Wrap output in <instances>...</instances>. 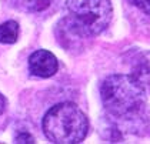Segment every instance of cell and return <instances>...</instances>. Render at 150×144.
<instances>
[{"label": "cell", "instance_id": "8", "mask_svg": "<svg viewBox=\"0 0 150 144\" xmlns=\"http://www.w3.org/2000/svg\"><path fill=\"white\" fill-rule=\"evenodd\" d=\"M132 3L146 14H150V0H132Z\"/></svg>", "mask_w": 150, "mask_h": 144}, {"label": "cell", "instance_id": "7", "mask_svg": "<svg viewBox=\"0 0 150 144\" xmlns=\"http://www.w3.org/2000/svg\"><path fill=\"white\" fill-rule=\"evenodd\" d=\"M54 0H13V3L24 11L39 13L49 9Z\"/></svg>", "mask_w": 150, "mask_h": 144}, {"label": "cell", "instance_id": "9", "mask_svg": "<svg viewBox=\"0 0 150 144\" xmlns=\"http://www.w3.org/2000/svg\"><path fill=\"white\" fill-rule=\"evenodd\" d=\"M4 107H6V101H4V97L0 94V114L4 111Z\"/></svg>", "mask_w": 150, "mask_h": 144}, {"label": "cell", "instance_id": "6", "mask_svg": "<svg viewBox=\"0 0 150 144\" xmlns=\"http://www.w3.org/2000/svg\"><path fill=\"white\" fill-rule=\"evenodd\" d=\"M19 37V24L13 20L4 22L0 24V43L13 44Z\"/></svg>", "mask_w": 150, "mask_h": 144}, {"label": "cell", "instance_id": "3", "mask_svg": "<svg viewBox=\"0 0 150 144\" xmlns=\"http://www.w3.org/2000/svg\"><path fill=\"white\" fill-rule=\"evenodd\" d=\"M67 23L80 36H96L110 24L113 7L110 0H67Z\"/></svg>", "mask_w": 150, "mask_h": 144}, {"label": "cell", "instance_id": "2", "mask_svg": "<svg viewBox=\"0 0 150 144\" xmlns=\"http://www.w3.org/2000/svg\"><path fill=\"white\" fill-rule=\"evenodd\" d=\"M43 133L56 144L81 143L89 131L86 114L74 103H59L47 111L42 121Z\"/></svg>", "mask_w": 150, "mask_h": 144}, {"label": "cell", "instance_id": "1", "mask_svg": "<svg viewBox=\"0 0 150 144\" xmlns=\"http://www.w3.org/2000/svg\"><path fill=\"white\" fill-rule=\"evenodd\" d=\"M100 93L106 111L115 119H136L146 107V91L132 74L109 76Z\"/></svg>", "mask_w": 150, "mask_h": 144}, {"label": "cell", "instance_id": "5", "mask_svg": "<svg viewBox=\"0 0 150 144\" xmlns=\"http://www.w3.org/2000/svg\"><path fill=\"white\" fill-rule=\"evenodd\" d=\"M132 76L140 83V86L144 89L146 93L150 91V52L144 53L139 59Z\"/></svg>", "mask_w": 150, "mask_h": 144}, {"label": "cell", "instance_id": "4", "mask_svg": "<svg viewBox=\"0 0 150 144\" xmlns=\"http://www.w3.org/2000/svg\"><path fill=\"white\" fill-rule=\"evenodd\" d=\"M57 59L49 50H36L29 57V70L33 76L42 78L52 77L57 73Z\"/></svg>", "mask_w": 150, "mask_h": 144}]
</instances>
